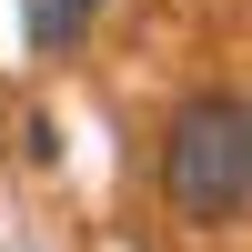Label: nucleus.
I'll list each match as a JSON object with an SVG mask.
<instances>
[{
    "mask_svg": "<svg viewBox=\"0 0 252 252\" xmlns=\"http://www.w3.org/2000/svg\"><path fill=\"white\" fill-rule=\"evenodd\" d=\"M101 10H111V0H40V40H51V51H71Z\"/></svg>",
    "mask_w": 252,
    "mask_h": 252,
    "instance_id": "nucleus-2",
    "label": "nucleus"
},
{
    "mask_svg": "<svg viewBox=\"0 0 252 252\" xmlns=\"http://www.w3.org/2000/svg\"><path fill=\"white\" fill-rule=\"evenodd\" d=\"M161 192L192 232H232L252 202V101L242 91H192L161 131Z\"/></svg>",
    "mask_w": 252,
    "mask_h": 252,
    "instance_id": "nucleus-1",
    "label": "nucleus"
}]
</instances>
